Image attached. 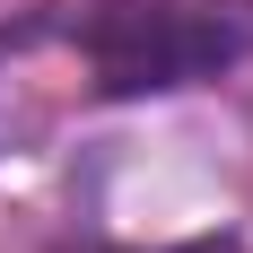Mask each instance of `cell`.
<instances>
[{"label": "cell", "instance_id": "7a4b0ae2", "mask_svg": "<svg viewBox=\"0 0 253 253\" xmlns=\"http://www.w3.org/2000/svg\"><path fill=\"white\" fill-rule=\"evenodd\" d=\"M192 253H227V245H192Z\"/></svg>", "mask_w": 253, "mask_h": 253}, {"label": "cell", "instance_id": "6da1fadb", "mask_svg": "<svg viewBox=\"0 0 253 253\" xmlns=\"http://www.w3.org/2000/svg\"><path fill=\"white\" fill-rule=\"evenodd\" d=\"M87 70H96L105 96H166V87H192V79H218L245 52L227 18H201V9H105L87 18Z\"/></svg>", "mask_w": 253, "mask_h": 253}]
</instances>
